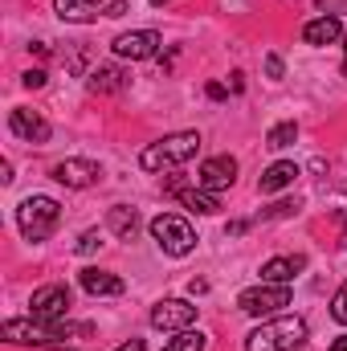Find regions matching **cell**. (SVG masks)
Masks as SVG:
<instances>
[{"mask_svg": "<svg viewBox=\"0 0 347 351\" xmlns=\"http://www.w3.org/2000/svg\"><path fill=\"white\" fill-rule=\"evenodd\" d=\"M307 343V323L298 315H278L265 319L261 327H254L246 335V351H294Z\"/></svg>", "mask_w": 347, "mask_h": 351, "instance_id": "cell-1", "label": "cell"}, {"mask_svg": "<svg viewBox=\"0 0 347 351\" xmlns=\"http://www.w3.org/2000/svg\"><path fill=\"white\" fill-rule=\"evenodd\" d=\"M58 225H62V204L53 196H25L16 204V229L25 241H33V245L49 241L58 233Z\"/></svg>", "mask_w": 347, "mask_h": 351, "instance_id": "cell-2", "label": "cell"}, {"mask_svg": "<svg viewBox=\"0 0 347 351\" xmlns=\"http://www.w3.org/2000/svg\"><path fill=\"white\" fill-rule=\"evenodd\" d=\"M196 152H200V135L196 131H176V135H164L160 143L143 147L139 164H143V172H164V168H180V164L196 160Z\"/></svg>", "mask_w": 347, "mask_h": 351, "instance_id": "cell-3", "label": "cell"}, {"mask_svg": "<svg viewBox=\"0 0 347 351\" xmlns=\"http://www.w3.org/2000/svg\"><path fill=\"white\" fill-rule=\"evenodd\" d=\"M147 229H152L156 245H160L168 258H184V254L196 250V233H192V225H188L184 217H176V213H160Z\"/></svg>", "mask_w": 347, "mask_h": 351, "instance_id": "cell-4", "label": "cell"}, {"mask_svg": "<svg viewBox=\"0 0 347 351\" xmlns=\"http://www.w3.org/2000/svg\"><path fill=\"white\" fill-rule=\"evenodd\" d=\"M282 306H290V286H270V282H261V286H250V290L237 294V311H246V315H254V319L278 315Z\"/></svg>", "mask_w": 347, "mask_h": 351, "instance_id": "cell-5", "label": "cell"}, {"mask_svg": "<svg viewBox=\"0 0 347 351\" xmlns=\"http://www.w3.org/2000/svg\"><path fill=\"white\" fill-rule=\"evenodd\" d=\"M53 8L70 25H90L98 16H123L127 12V0H53Z\"/></svg>", "mask_w": 347, "mask_h": 351, "instance_id": "cell-6", "label": "cell"}, {"mask_svg": "<svg viewBox=\"0 0 347 351\" xmlns=\"http://www.w3.org/2000/svg\"><path fill=\"white\" fill-rule=\"evenodd\" d=\"M66 315H70V290L62 282L41 286L29 302V319H37V323H62Z\"/></svg>", "mask_w": 347, "mask_h": 351, "instance_id": "cell-7", "label": "cell"}, {"mask_svg": "<svg viewBox=\"0 0 347 351\" xmlns=\"http://www.w3.org/2000/svg\"><path fill=\"white\" fill-rule=\"evenodd\" d=\"M110 45H115V58H123V62H147L160 53L164 37L156 29H135V33H119Z\"/></svg>", "mask_w": 347, "mask_h": 351, "instance_id": "cell-8", "label": "cell"}, {"mask_svg": "<svg viewBox=\"0 0 347 351\" xmlns=\"http://www.w3.org/2000/svg\"><path fill=\"white\" fill-rule=\"evenodd\" d=\"M196 323V306L188 298H164L152 306V327L156 331H188Z\"/></svg>", "mask_w": 347, "mask_h": 351, "instance_id": "cell-9", "label": "cell"}, {"mask_svg": "<svg viewBox=\"0 0 347 351\" xmlns=\"http://www.w3.org/2000/svg\"><path fill=\"white\" fill-rule=\"evenodd\" d=\"M0 339H4V343H37V348L58 343L53 323H37V319H8V323L0 327Z\"/></svg>", "mask_w": 347, "mask_h": 351, "instance_id": "cell-10", "label": "cell"}, {"mask_svg": "<svg viewBox=\"0 0 347 351\" xmlns=\"http://www.w3.org/2000/svg\"><path fill=\"white\" fill-rule=\"evenodd\" d=\"M237 180V160L233 156H208L196 172V184L208 188V192H221V188H233Z\"/></svg>", "mask_w": 347, "mask_h": 351, "instance_id": "cell-11", "label": "cell"}, {"mask_svg": "<svg viewBox=\"0 0 347 351\" xmlns=\"http://www.w3.org/2000/svg\"><path fill=\"white\" fill-rule=\"evenodd\" d=\"M49 176H53L58 184H66V188H90V184L102 180V168H98L94 160H62V164L49 168Z\"/></svg>", "mask_w": 347, "mask_h": 351, "instance_id": "cell-12", "label": "cell"}, {"mask_svg": "<svg viewBox=\"0 0 347 351\" xmlns=\"http://www.w3.org/2000/svg\"><path fill=\"white\" fill-rule=\"evenodd\" d=\"M8 127H12V135L25 139V143H45V139L53 135L49 123H45L37 110H29V106H16V110L8 114Z\"/></svg>", "mask_w": 347, "mask_h": 351, "instance_id": "cell-13", "label": "cell"}, {"mask_svg": "<svg viewBox=\"0 0 347 351\" xmlns=\"http://www.w3.org/2000/svg\"><path fill=\"white\" fill-rule=\"evenodd\" d=\"M78 282H82V290L94 294V298H115V294H123L127 286H123V278L119 274H110V269H82L78 274Z\"/></svg>", "mask_w": 347, "mask_h": 351, "instance_id": "cell-14", "label": "cell"}, {"mask_svg": "<svg viewBox=\"0 0 347 351\" xmlns=\"http://www.w3.org/2000/svg\"><path fill=\"white\" fill-rule=\"evenodd\" d=\"M302 269H307V258H302V254H294V258H270V262L261 265V282H270V286H290L294 274H302Z\"/></svg>", "mask_w": 347, "mask_h": 351, "instance_id": "cell-15", "label": "cell"}, {"mask_svg": "<svg viewBox=\"0 0 347 351\" xmlns=\"http://www.w3.org/2000/svg\"><path fill=\"white\" fill-rule=\"evenodd\" d=\"M339 37H344L339 16H315V21L302 25V41H307V45H335Z\"/></svg>", "mask_w": 347, "mask_h": 351, "instance_id": "cell-16", "label": "cell"}, {"mask_svg": "<svg viewBox=\"0 0 347 351\" xmlns=\"http://www.w3.org/2000/svg\"><path fill=\"white\" fill-rule=\"evenodd\" d=\"M298 180V164H290V160H278V164H270L258 180V192L261 196H274V192H282V188H290Z\"/></svg>", "mask_w": 347, "mask_h": 351, "instance_id": "cell-17", "label": "cell"}, {"mask_svg": "<svg viewBox=\"0 0 347 351\" xmlns=\"http://www.w3.org/2000/svg\"><path fill=\"white\" fill-rule=\"evenodd\" d=\"M176 196H180V204L184 208H192V213H200V217H213V213H221V204H217V196L208 192V188H176Z\"/></svg>", "mask_w": 347, "mask_h": 351, "instance_id": "cell-18", "label": "cell"}, {"mask_svg": "<svg viewBox=\"0 0 347 351\" xmlns=\"http://www.w3.org/2000/svg\"><path fill=\"white\" fill-rule=\"evenodd\" d=\"M106 229H110L119 241H131V237H135V229H139V213H135V208H127V204H115V208L106 213Z\"/></svg>", "mask_w": 347, "mask_h": 351, "instance_id": "cell-19", "label": "cell"}, {"mask_svg": "<svg viewBox=\"0 0 347 351\" xmlns=\"http://www.w3.org/2000/svg\"><path fill=\"white\" fill-rule=\"evenodd\" d=\"M86 86L94 90V94H115V90L127 86V74L119 70V66H94L86 78Z\"/></svg>", "mask_w": 347, "mask_h": 351, "instance_id": "cell-20", "label": "cell"}, {"mask_svg": "<svg viewBox=\"0 0 347 351\" xmlns=\"http://www.w3.org/2000/svg\"><path fill=\"white\" fill-rule=\"evenodd\" d=\"M204 348H208V335L188 327V331H176V339H168L164 351H204Z\"/></svg>", "mask_w": 347, "mask_h": 351, "instance_id": "cell-21", "label": "cell"}, {"mask_svg": "<svg viewBox=\"0 0 347 351\" xmlns=\"http://www.w3.org/2000/svg\"><path fill=\"white\" fill-rule=\"evenodd\" d=\"M294 139H298V123L290 119V123H278V127H270V135H265V147L282 152V147H290Z\"/></svg>", "mask_w": 347, "mask_h": 351, "instance_id": "cell-22", "label": "cell"}, {"mask_svg": "<svg viewBox=\"0 0 347 351\" xmlns=\"http://www.w3.org/2000/svg\"><path fill=\"white\" fill-rule=\"evenodd\" d=\"M302 204L298 200H278V204H270L265 213H261V221H282V217H294Z\"/></svg>", "mask_w": 347, "mask_h": 351, "instance_id": "cell-23", "label": "cell"}, {"mask_svg": "<svg viewBox=\"0 0 347 351\" xmlns=\"http://www.w3.org/2000/svg\"><path fill=\"white\" fill-rule=\"evenodd\" d=\"M331 319L347 327V282L339 286V290H335V298H331Z\"/></svg>", "mask_w": 347, "mask_h": 351, "instance_id": "cell-24", "label": "cell"}, {"mask_svg": "<svg viewBox=\"0 0 347 351\" xmlns=\"http://www.w3.org/2000/svg\"><path fill=\"white\" fill-rule=\"evenodd\" d=\"M98 245H102V233H98V229H86V233L78 237V254H94Z\"/></svg>", "mask_w": 347, "mask_h": 351, "instance_id": "cell-25", "label": "cell"}, {"mask_svg": "<svg viewBox=\"0 0 347 351\" xmlns=\"http://www.w3.org/2000/svg\"><path fill=\"white\" fill-rule=\"evenodd\" d=\"M21 82H25L29 90H41V86H45V70H25V74H21Z\"/></svg>", "mask_w": 347, "mask_h": 351, "instance_id": "cell-26", "label": "cell"}, {"mask_svg": "<svg viewBox=\"0 0 347 351\" xmlns=\"http://www.w3.org/2000/svg\"><path fill=\"white\" fill-rule=\"evenodd\" d=\"M265 74H270V78H282V58H278V53L265 58Z\"/></svg>", "mask_w": 347, "mask_h": 351, "instance_id": "cell-27", "label": "cell"}, {"mask_svg": "<svg viewBox=\"0 0 347 351\" xmlns=\"http://www.w3.org/2000/svg\"><path fill=\"white\" fill-rule=\"evenodd\" d=\"M246 229H250V221H229V229H225V233H229V237H241Z\"/></svg>", "mask_w": 347, "mask_h": 351, "instance_id": "cell-28", "label": "cell"}, {"mask_svg": "<svg viewBox=\"0 0 347 351\" xmlns=\"http://www.w3.org/2000/svg\"><path fill=\"white\" fill-rule=\"evenodd\" d=\"M115 351H147V343L143 339H127V343H119Z\"/></svg>", "mask_w": 347, "mask_h": 351, "instance_id": "cell-29", "label": "cell"}, {"mask_svg": "<svg viewBox=\"0 0 347 351\" xmlns=\"http://www.w3.org/2000/svg\"><path fill=\"white\" fill-rule=\"evenodd\" d=\"M204 90H208V98H217V102H221V98H225V94H229V90L221 86V82H208V86H204Z\"/></svg>", "mask_w": 347, "mask_h": 351, "instance_id": "cell-30", "label": "cell"}, {"mask_svg": "<svg viewBox=\"0 0 347 351\" xmlns=\"http://www.w3.org/2000/svg\"><path fill=\"white\" fill-rule=\"evenodd\" d=\"M0 180H4V184H12V164H8V160L0 164Z\"/></svg>", "mask_w": 347, "mask_h": 351, "instance_id": "cell-31", "label": "cell"}, {"mask_svg": "<svg viewBox=\"0 0 347 351\" xmlns=\"http://www.w3.org/2000/svg\"><path fill=\"white\" fill-rule=\"evenodd\" d=\"M331 351H347V335H339V339L331 343Z\"/></svg>", "mask_w": 347, "mask_h": 351, "instance_id": "cell-32", "label": "cell"}, {"mask_svg": "<svg viewBox=\"0 0 347 351\" xmlns=\"http://www.w3.org/2000/svg\"><path fill=\"white\" fill-rule=\"evenodd\" d=\"M164 4H172V0H152V8H164Z\"/></svg>", "mask_w": 347, "mask_h": 351, "instance_id": "cell-33", "label": "cell"}, {"mask_svg": "<svg viewBox=\"0 0 347 351\" xmlns=\"http://www.w3.org/2000/svg\"><path fill=\"white\" fill-rule=\"evenodd\" d=\"M45 351H70V348H45Z\"/></svg>", "mask_w": 347, "mask_h": 351, "instance_id": "cell-34", "label": "cell"}, {"mask_svg": "<svg viewBox=\"0 0 347 351\" xmlns=\"http://www.w3.org/2000/svg\"><path fill=\"white\" fill-rule=\"evenodd\" d=\"M344 45H347V33H344Z\"/></svg>", "mask_w": 347, "mask_h": 351, "instance_id": "cell-35", "label": "cell"}, {"mask_svg": "<svg viewBox=\"0 0 347 351\" xmlns=\"http://www.w3.org/2000/svg\"><path fill=\"white\" fill-rule=\"evenodd\" d=\"M344 74H347V62H344Z\"/></svg>", "mask_w": 347, "mask_h": 351, "instance_id": "cell-36", "label": "cell"}]
</instances>
